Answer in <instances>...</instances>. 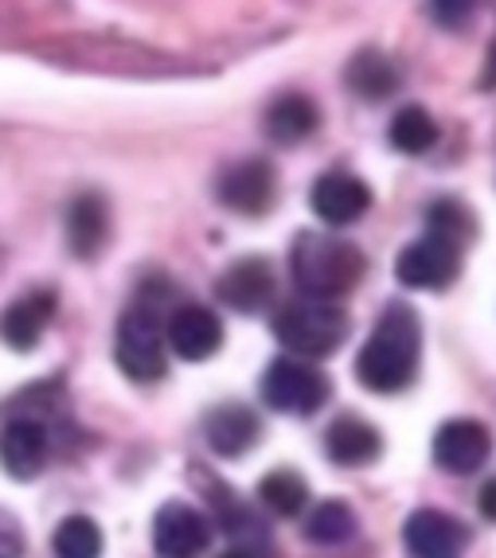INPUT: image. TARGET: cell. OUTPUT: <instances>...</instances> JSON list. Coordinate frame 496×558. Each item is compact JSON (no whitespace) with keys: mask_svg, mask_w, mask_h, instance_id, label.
<instances>
[{"mask_svg":"<svg viewBox=\"0 0 496 558\" xmlns=\"http://www.w3.org/2000/svg\"><path fill=\"white\" fill-rule=\"evenodd\" d=\"M465 543L469 531L438 508H419L403 523V547L411 558H461Z\"/></svg>","mask_w":496,"mask_h":558,"instance_id":"cell-8","label":"cell"},{"mask_svg":"<svg viewBox=\"0 0 496 558\" xmlns=\"http://www.w3.org/2000/svg\"><path fill=\"white\" fill-rule=\"evenodd\" d=\"M56 558H98L102 555V527L90 515H66L51 535Z\"/></svg>","mask_w":496,"mask_h":558,"instance_id":"cell-24","label":"cell"},{"mask_svg":"<svg viewBox=\"0 0 496 558\" xmlns=\"http://www.w3.org/2000/svg\"><path fill=\"white\" fill-rule=\"evenodd\" d=\"M211 543V523L192 504L169 500L153 520V550L160 558H199Z\"/></svg>","mask_w":496,"mask_h":558,"instance_id":"cell-7","label":"cell"},{"mask_svg":"<svg viewBox=\"0 0 496 558\" xmlns=\"http://www.w3.org/2000/svg\"><path fill=\"white\" fill-rule=\"evenodd\" d=\"M278 192L274 168L266 160H239L219 177V199L223 207H231L234 215H266Z\"/></svg>","mask_w":496,"mask_h":558,"instance_id":"cell-11","label":"cell"},{"mask_svg":"<svg viewBox=\"0 0 496 558\" xmlns=\"http://www.w3.org/2000/svg\"><path fill=\"white\" fill-rule=\"evenodd\" d=\"M422 325L411 305H387L379 325L372 328L367 344L356 355V379L375 395L407 391L419 375Z\"/></svg>","mask_w":496,"mask_h":558,"instance_id":"cell-1","label":"cell"},{"mask_svg":"<svg viewBox=\"0 0 496 558\" xmlns=\"http://www.w3.org/2000/svg\"><path fill=\"white\" fill-rule=\"evenodd\" d=\"M332 387H328L325 375L313 367V363L301 360H274L263 375V399L266 407H274L278 414H317L328 402Z\"/></svg>","mask_w":496,"mask_h":558,"instance_id":"cell-5","label":"cell"},{"mask_svg":"<svg viewBox=\"0 0 496 558\" xmlns=\"http://www.w3.org/2000/svg\"><path fill=\"white\" fill-rule=\"evenodd\" d=\"M317 125H320L317 102L305 98V94H286V98H278V102L270 106V113H266V133H270L278 145H298V141L310 137Z\"/></svg>","mask_w":496,"mask_h":558,"instance_id":"cell-19","label":"cell"},{"mask_svg":"<svg viewBox=\"0 0 496 558\" xmlns=\"http://www.w3.org/2000/svg\"><path fill=\"white\" fill-rule=\"evenodd\" d=\"M493 453V434L473 418H453L434 434V461L453 476L477 473Z\"/></svg>","mask_w":496,"mask_h":558,"instance_id":"cell-9","label":"cell"},{"mask_svg":"<svg viewBox=\"0 0 496 558\" xmlns=\"http://www.w3.org/2000/svg\"><path fill=\"white\" fill-rule=\"evenodd\" d=\"M274 336H278L281 348H290L293 355H305V360H325L332 355L348 336V317L344 308H337L332 301H290V305L278 308L274 317Z\"/></svg>","mask_w":496,"mask_h":558,"instance_id":"cell-3","label":"cell"},{"mask_svg":"<svg viewBox=\"0 0 496 558\" xmlns=\"http://www.w3.org/2000/svg\"><path fill=\"white\" fill-rule=\"evenodd\" d=\"M310 204L320 223L352 227L356 219H364L367 207H372V187L360 177H348V172H328V177H320L317 184H313Z\"/></svg>","mask_w":496,"mask_h":558,"instance_id":"cell-10","label":"cell"},{"mask_svg":"<svg viewBox=\"0 0 496 558\" xmlns=\"http://www.w3.org/2000/svg\"><path fill=\"white\" fill-rule=\"evenodd\" d=\"M477 504H481V515H485V520H493V523H496V481H488L485 488H481Z\"/></svg>","mask_w":496,"mask_h":558,"instance_id":"cell-28","label":"cell"},{"mask_svg":"<svg viewBox=\"0 0 496 558\" xmlns=\"http://www.w3.org/2000/svg\"><path fill=\"white\" fill-rule=\"evenodd\" d=\"M485 86H496V44L488 51V66H485Z\"/></svg>","mask_w":496,"mask_h":558,"instance_id":"cell-29","label":"cell"},{"mask_svg":"<svg viewBox=\"0 0 496 558\" xmlns=\"http://www.w3.org/2000/svg\"><path fill=\"white\" fill-rule=\"evenodd\" d=\"M113 355H118V367L133 383H157L165 375V367H169V360H165V328H160L153 308H125L122 320H118Z\"/></svg>","mask_w":496,"mask_h":558,"instance_id":"cell-4","label":"cell"},{"mask_svg":"<svg viewBox=\"0 0 496 558\" xmlns=\"http://www.w3.org/2000/svg\"><path fill=\"white\" fill-rule=\"evenodd\" d=\"M364 254L352 242L320 231L298 234L290 254V270L298 289L305 298L317 301H337L344 293H352L360 286V278H364Z\"/></svg>","mask_w":496,"mask_h":558,"instance_id":"cell-2","label":"cell"},{"mask_svg":"<svg viewBox=\"0 0 496 558\" xmlns=\"http://www.w3.org/2000/svg\"><path fill=\"white\" fill-rule=\"evenodd\" d=\"M47 453H51V438L44 422L12 418L0 429V465L12 481H36L47 465Z\"/></svg>","mask_w":496,"mask_h":558,"instance_id":"cell-12","label":"cell"},{"mask_svg":"<svg viewBox=\"0 0 496 558\" xmlns=\"http://www.w3.org/2000/svg\"><path fill=\"white\" fill-rule=\"evenodd\" d=\"M223 558H254V555H251V550H227Z\"/></svg>","mask_w":496,"mask_h":558,"instance_id":"cell-30","label":"cell"},{"mask_svg":"<svg viewBox=\"0 0 496 558\" xmlns=\"http://www.w3.org/2000/svg\"><path fill=\"white\" fill-rule=\"evenodd\" d=\"M461 274V246L441 234L426 231V239L411 242L399 262H395V278L407 289H450Z\"/></svg>","mask_w":496,"mask_h":558,"instance_id":"cell-6","label":"cell"},{"mask_svg":"<svg viewBox=\"0 0 496 558\" xmlns=\"http://www.w3.org/2000/svg\"><path fill=\"white\" fill-rule=\"evenodd\" d=\"M348 86L360 94V98H387V94H395V86H399V71H395V63L384 56V51H375V47H367V51H360V56H352V63H348Z\"/></svg>","mask_w":496,"mask_h":558,"instance_id":"cell-20","label":"cell"},{"mask_svg":"<svg viewBox=\"0 0 496 558\" xmlns=\"http://www.w3.org/2000/svg\"><path fill=\"white\" fill-rule=\"evenodd\" d=\"M258 500L270 508L274 515H298L305 504H310V484L305 476L293 473V469H274L258 484Z\"/></svg>","mask_w":496,"mask_h":558,"instance_id":"cell-22","label":"cell"},{"mask_svg":"<svg viewBox=\"0 0 496 558\" xmlns=\"http://www.w3.org/2000/svg\"><path fill=\"white\" fill-rule=\"evenodd\" d=\"M391 145L407 157H422V153L434 149V141H438V125L434 118L422 106H407L391 118V130H387Z\"/></svg>","mask_w":496,"mask_h":558,"instance_id":"cell-21","label":"cell"},{"mask_svg":"<svg viewBox=\"0 0 496 558\" xmlns=\"http://www.w3.org/2000/svg\"><path fill=\"white\" fill-rule=\"evenodd\" d=\"M356 535V512L344 500H325L313 508L310 523H305V539L320 543V547H337Z\"/></svg>","mask_w":496,"mask_h":558,"instance_id":"cell-23","label":"cell"},{"mask_svg":"<svg viewBox=\"0 0 496 558\" xmlns=\"http://www.w3.org/2000/svg\"><path fill=\"white\" fill-rule=\"evenodd\" d=\"M426 231L465 246V242L473 239V215H469L461 204H453V199H441V204H434L431 215H426Z\"/></svg>","mask_w":496,"mask_h":558,"instance_id":"cell-25","label":"cell"},{"mask_svg":"<svg viewBox=\"0 0 496 558\" xmlns=\"http://www.w3.org/2000/svg\"><path fill=\"white\" fill-rule=\"evenodd\" d=\"M216 293L234 313H258L274 301V270L266 258H243L227 266L216 281Z\"/></svg>","mask_w":496,"mask_h":558,"instance_id":"cell-14","label":"cell"},{"mask_svg":"<svg viewBox=\"0 0 496 558\" xmlns=\"http://www.w3.org/2000/svg\"><path fill=\"white\" fill-rule=\"evenodd\" d=\"M66 242L75 258H98L102 246L110 242V207H106L102 196H75L71 207H66Z\"/></svg>","mask_w":496,"mask_h":558,"instance_id":"cell-18","label":"cell"},{"mask_svg":"<svg viewBox=\"0 0 496 558\" xmlns=\"http://www.w3.org/2000/svg\"><path fill=\"white\" fill-rule=\"evenodd\" d=\"M325 453L332 465L364 469L384 453V438H379V429H375L372 422L356 418V414H340V418L325 429Z\"/></svg>","mask_w":496,"mask_h":558,"instance_id":"cell-17","label":"cell"},{"mask_svg":"<svg viewBox=\"0 0 496 558\" xmlns=\"http://www.w3.org/2000/svg\"><path fill=\"white\" fill-rule=\"evenodd\" d=\"M24 543H20V527L9 520V515H0V558H20Z\"/></svg>","mask_w":496,"mask_h":558,"instance_id":"cell-27","label":"cell"},{"mask_svg":"<svg viewBox=\"0 0 496 558\" xmlns=\"http://www.w3.org/2000/svg\"><path fill=\"white\" fill-rule=\"evenodd\" d=\"M165 336H169L172 352L187 363L211 360V355L223 348V325H219L216 313L204 305H180L177 313H172Z\"/></svg>","mask_w":496,"mask_h":558,"instance_id":"cell-13","label":"cell"},{"mask_svg":"<svg viewBox=\"0 0 496 558\" xmlns=\"http://www.w3.org/2000/svg\"><path fill=\"white\" fill-rule=\"evenodd\" d=\"M51 317H56V293L36 289V293L12 301V305L0 313V340H4L12 352H32V348L44 340Z\"/></svg>","mask_w":496,"mask_h":558,"instance_id":"cell-15","label":"cell"},{"mask_svg":"<svg viewBox=\"0 0 496 558\" xmlns=\"http://www.w3.org/2000/svg\"><path fill=\"white\" fill-rule=\"evenodd\" d=\"M204 438L219 457H243L263 438V422L243 402H223L204 418Z\"/></svg>","mask_w":496,"mask_h":558,"instance_id":"cell-16","label":"cell"},{"mask_svg":"<svg viewBox=\"0 0 496 558\" xmlns=\"http://www.w3.org/2000/svg\"><path fill=\"white\" fill-rule=\"evenodd\" d=\"M473 12H477V0H431V16L434 24H441V28H465L469 20H473Z\"/></svg>","mask_w":496,"mask_h":558,"instance_id":"cell-26","label":"cell"}]
</instances>
